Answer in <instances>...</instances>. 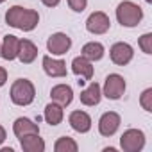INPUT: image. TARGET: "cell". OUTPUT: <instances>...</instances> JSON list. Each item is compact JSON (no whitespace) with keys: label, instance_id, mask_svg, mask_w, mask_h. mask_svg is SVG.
<instances>
[{"label":"cell","instance_id":"1","mask_svg":"<svg viewBox=\"0 0 152 152\" xmlns=\"http://www.w3.org/2000/svg\"><path fill=\"white\" fill-rule=\"evenodd\" d=\"M6 23L9 27L20 29L23 32H31L38 27L39 15L34 9H27V7H22V6H13L6 13Z\"/></svg>","mask_w":152,"mask_h":152},{"label":"cell","instance_id":"2","mask_svg":"<svg viewBox=\"0 0 152 152\" xmlns=\"http://www.w3.org/2000/svg\"><path fill=\"white\" fill-rule=\"evenodd\" d=\"M116 20L122 27H136L143 20V9L131 0H124L116 7Z\"/></svg>","mask_w":152,"mask_h":152},{"label":"cell","instance_id":"3","mask_svg":"<svg viewBox=\"0 0 152 152\" xmlns=\"http://www.w3.org/2000/svg\"><path fill=\"white\" fill-rule=\"evenodd\" d=\"M11 100L16 106H29L34 102L36 97V90L34 84L29 79H16L11 86Z\"/></svg>","mask_w":152,"mask_h":152},{"label":"cell","instance_id":"4","mask_svg":"<svg viewBox=\"0 0 152 152\" xmlns=\"http://www.w3.org/2000/svg\"><path fill=\"white\" fill-rule=\"evenodd\" d=\"M125 79L118 73H109L106 81H104V90H102V95L109 100H118L122 99V95L125 93Z\"/></svg>","mask_w":152,"mask_h":152},{"label":"cell","instance_id":"5","mask_svg":"<svg viewBox=\"0 0 152 152\" xmlns=\"http://www.w3.org/2000/svg\"><path fill=\"white\" fill-rule=\"evenodd\" d=\"M120 147L124 152H140L145 147V134L140 129H127L120 138Z\"/></svg>","mask_w":152,"mask_h":152},{"label":"cell","instance_id":"6","mask_svg":"<svg viewBox=\"0 0 152 152\" xmlns=\"http://www.w3.org/2000/svg\"><path fill=\"white\" fill-rule=\"evenodd\" d=\"M111 27V20L104 11H95L86 20V29L91 34H106Z\"/></svg>","mask_w":152,"mask_h":152},{"label":"cell","instance_id":"7","mask_svg":"<svg viewBox=\"0 0 152 152\" xmlns=\"http://www.w3.org/2000/svg\"><path fill=\"white\" fill-rule=\"evenodd\" d=\"M132 56H134V50H132V47H131L129 43H125V41L115 43V45L111 47V50H109L111 61H113L115 64H118V66L129 64V63L132 61Z\"/></svg>","mask_w":152,"mask_h":152},{"label":"cell","instance_id":"8","mask_svg":"<svg viewBox=\"0 0 152 152\" xmlns=\"http://www.w3.org/2000/svg\"><path fill=\"white\" fill-rule=\"evenodd\" d=\"M70 47H72V39L64 32H56L47 41V48L48 52H52V56H63L70 50Z\"/></svg>","mask_w":152,"mask_h":152},{"label":"cell","instance_id":"9","mask_svg":"<svg viewBox=\"0 0 152 152\" xmlns=\"http://www.w3.org/2000/svg\"><path fill=\"white\" fill-rule=\"evenodd\" d=\"M118 127H120V115L115 113V111L104 113L100 116V120H99V132L102 136H106V138L113 136L118 131Z\"/></svg>","mask_w":152,"mask_h":152},{"label":"cell","instance_id":"10","mask_svg":"<svg viewBox=\"0 0 152 152\" xmlns=\"http://www.w3.org/2000/svg\"><path fill=\"white\" fill-rule=\"evenodd\" d=\"M68 124H70V127H72L73 131L83 132V134L88 132V131L91 129V118H90V115H88L86 111H81V109L70 113V116H68Z\"/></svg>","mask_w":152,"mask_h":152},{"label":"cell","instance_id":"11","mask_svg":"<svg viewBox=\"0 0 152 152\" xmlns=\"http://www.w3.org/2000/svg\"><path fill=\"white\" fill-rule=\"evenodd\" d=\"M41 63H43V70H45L47 75H50V77H66L68 70H66V63L64 61L54 59L50 56H43Z\"/></svg>","mask_w":152,"mask_h":152},{"label":"cell","instance_id":"12","mask_svg":"<svg viewBox=\"0 0 152 152\" xmlns=\"http://www.w3.org/2000/svg\"><path fill=\"white\" fill-rule=\"evenodd\" d=\"M18 47H20V39L13 34L4 36V41L0 43V57L6 61H13L18 57Z\"/></svg>","mask_w":152,"mask_h":152},{"label":"cell","instance_id":"13","mask_svg":"<svg viewBox=\"0 0 152 152\" xmlns=\"http://www.w3.org/2000/svg\"><path fill=\"white\" fill-rule=\"evenodd\" d=\"M72 72L77 75V77L84 79V83H86V81H91V77H93V66H91V61L86 59L84 56L75 57V59L72 61Z\"/></svg>","mask_w":152,"mask_h":152},{"label":"cell","instance_id":"14","mask_svg":"<svg viewBox=\"0 0 152 152\" xmlns=\"http://www.w3.org/2000/svg\"><path fill=\"white\" fill-rule=\"evenodd\" d=\"M50 97L54 102L61 104L63 107L64 106H70L72 100H73V91L68 84H56L52 90H50Z\"/></svg>","mask_w":152,"mask_h":152},{"label":"cell","instance_id":"15","mask_svg":"<svg viewBox=\"0 0 152 152\" xmlns=\"http://www.w3.org/2000/svg\"><path fill=\"white\" fill-rule=\"evenodd\" d=\"M13 132H15L16 138H22V136H27V134H36V132H39V127H38V124H34L32 120L20 116V118H16L15 124H13Z\"/></svg>","mask_w":152,"mask_h":152},{"label":"cell","instance_id":"16","mask_svg":"<svg viewBox=\"0 0 152 152\" xmlns=\"http://www.w3.org/2000/svg\"><path fill=\"white\" fill-rule=\"evenodd\" d=\"M18 140H20V147L23 152H43L45 150V141H43V138H39V132L27 134Z\"/></svg>","mask_w":152,"mask_h":152},{"label":"cell","instance_id":"17","mask_svg":"<svg viewBox=\"0 0 152 152\" xmlns=\"http://www.w3.org/2000/svg\"><path fill=\"white\" fill-rule=\"evenodd\" d=\"M36 57H38V47H36L31 39H20L18 59H20L23 64H31Z\"/></svg>","mask_w":152,"mask_h":152},{"label":"cell","instance_id":"18","mask_svg":"<svg viewBox=\"0 0 152 152\" xmlns=\"http://www.w3.org/2000/svg\"><path fill=\"white\" fill-rule=\"evenodd\" d=\"M79 99H81V102L84 106H97L100 102V99H102V90H100L99 83H91L88 88H84L81 91Z\"/></svg>","mask_w":152,"mask_h":152},{"label":"cell","instance_id":"19","mask_svg":"<svg viewBox=\"0 0 152 152\" xmlns=\"http://www.w3.org/2000/svg\"><path fill=\"white\" fill-rule=\"evenodd\" d=\"M63 116H64V113H63V106L61 104H57L54 100L50 104H47L45 113H43V118H45V122L48 125H59L63 122Z\"/></svg>","mask_w":152,"mask_h":152},{"label":"cell","instance_id":"20","mask_svg":"<svg viewBox=\"0 0 152 152\" xmlns=\"http://www.w3.org/2000/svg\"><path fill=\"white\" fill-rule=\"evenodd\" d=\"M83 54L81 56H84L86 59H90L91 63L93 61H100L102 57H104V45L102 43H99V41H90V43H86L84 47H83V50H81Z\"/></svg>","mask_w":152,"mask_h":152},{"label":"cell","instance_id":"21","mask_svg":"<svg viewBox=\"0 0 152 152\" xmlns=\"http://www.w3.org/2000/svg\"><path fill=\"white\" fill-rule=\"evenodd\" d=\"M77 148H79L77 141H75L73 138H70V136H61L54 143V150L56 152H77Z\"/></svg>","mask_w":152,"mask_h":152},{"label":"cell","instance_id":"22","mask_svg":"<svg viewBox=\"0 0 152 152\" xmlns=\"http://www.w3.org/2000/svg\"><path fill=\"white\" fill-rule=\"evenodd\" d=\"M140 106H141L147 113L152 111V88H147V90L141 93V97H140Z\"/></svg>","mask_w":152,"mask_h":152},{"label":"cell","instance_id":"23","mask_svg":"<svg viewBox=\"0 0 152 152\" xmlns=\"http://www.w3.org/2000/svg\"><path fill=\"white\" fill-rule=\"evenodd\" d=\"M138 45H140V48H141L145 54H152V34H150V32L143 34V36L138 39Z\"/></svg>","mask_w":152,"mask_h":152},{"label":"cell","instance_id":"24","mask_svg":"<svg viewBox=\"0 0 152 152\" xmlns=\"http://www.w3.org/2000/svg\"><path fill=\"white\" fill-rule=\"evenodd\" d=\"M68 6L75 13H83L86 9V6H88V0H68Z\"/></svg>","mask_w":152,"mask_h":152},{"label":"cell","instance_id":"25","mask_svg":"<svg viewBox=\"0 0 152 152\" xmlns=\"http://www.w3.org/2000/svg\"><path fill=\"white\" fill-rule=\"evenodd\" d=\"M6 83H7V72H6V68L0 66V88H2Z\"/></svg>","mask_w":152,"mask_h":152},{"label":"cell","instance_id":"26","mask_svg":"<svg viewBox=\"0 0 152 152\" xmlns=\"http://www.w3.org/2000/svg\"><path fill=\"white\" fill-rule=\"evenodd\" d=\"M41 2H43L47 7H56V6H59L61 0H41Z\"/></svg>","mask_w":152,"mask_h":152},{"label":"cell","instance_id":"27","mask_svg":"<svg viewBox=\"0 0 152 152\" xmlns=\"http://www.w3.org/2000/svg\"><path fill=\"white\" fill-rule=\"evenodd\" d=\"M4 140H6V129H4L2 125H0V145L4 143Z\"/></svg>","mask_w":152,"mask_h":152},{"label":"cell","instance_id":"28","mask_svg":"<svg viewBox=\"0 0 152 152\" xmlns=\"http://www.w3.org/2000/svg\"><path fill=\"white\" fill-rule=\"evenodd\" d=\"M2 152H13V148L11 147H6V148H2Z\"/></svg>","mask_w":152,"mask_h":152},{"label":"cell","instance_id":"29","mask_svg":"<svg viewBox=\"0 0 152 152\" xmlns=\"http://www.w3.org/2000/svg\"><path fill=\"white\" fill-rule=\"evenodd\" d=\"M145 2H147V4H150V2H152V0H145Z\"/></svg>","mask_w":152,"mask_h":152},{"label":"cell","instance_id":"30","mask_svg":"<svg viewBox=\"0 0 152 152\" xmlns=\"http://www.w3.org/2000/svg\"><path fill=\"white\" fill-rule=\"evenodd\" d=\"M4 2H6V0H0V4H4Z\"/></svg>","mask_w":152,"mask_h":152}]
</instances>
